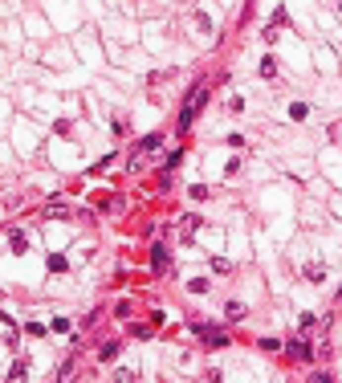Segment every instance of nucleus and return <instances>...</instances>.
I'll return each instance as SVG.
<instances>
[{
  "mask_svg": "<svg viewBox=\"0 0 342 383\" xmlns=\"http://www.w3.org/2000/svg\"><path fill=\"white\" fill-rule=\"evenodd\" d=\"M289 355H294L298 363H310V346L305 342H289Z\"/></svg>",
  "mask_w": 342,
  "mask_h": 383,
  "instance_id": "3",
  "label": "nucleus"
},
{
  "mask_svg": "<svg viewBox=\"0 0 342 383\" xmlns=\"http://www.w3.org/2000/svg\"><path fill=\"white\" fill-rule=\"evenodd\" d=\"M204 98H208V90H204V86H196V94L187 98V106L179 110V127H187V123H192L196 114H200V106H204Z\"/></svg>",
  "mask_w": 342,
  "mask_h": 383,
  "instance_id": "1",
  "label": "nucleus"
},
{
  "mask_svg": "<svg viewBox=\"0 0 342 383\" xmlns=\"http://www.w3.org/2000/svg\"><path fill=\"white\" fill-rule=\"evenodd\" d=\"M310 383H330V375H314V379H310Z\"/></svg>",
  "mask_w": 342,
  "mask_h": 383,
  "instance_id": "5",
  "label": "nucleus"
},
{
  "mask_svg": "<svg viewBox=\"0 0 342 383\" xmlns=\"http://www.w3.org/2000/svg\"><path fill=\"white\" fill-rule=\"evenodd\" d=\"M151 265H155L159 273H167V265H171V261H167V249H163V245H155V249H151Z\"/></svg>",
  "mask_w": 342,
  "mask_h": 383,
  "instance_id": "2",
  "label": "nucleus"
},
{
  "mask_svg": "<svg viewBox=\"0 0 342 383\" xmlns=\"http://www.w3.org/2000/svg\"><path fill=\"white\" fill-rule=\"evenodd\" d=\"M196 228H200V216H187V220H183V237H192Z\"/></svg>",
  "mask_w": 342,
  "mask_h": 383,
  "instance_id": "4",
  "label": "nucleus"
}]
</instances>
